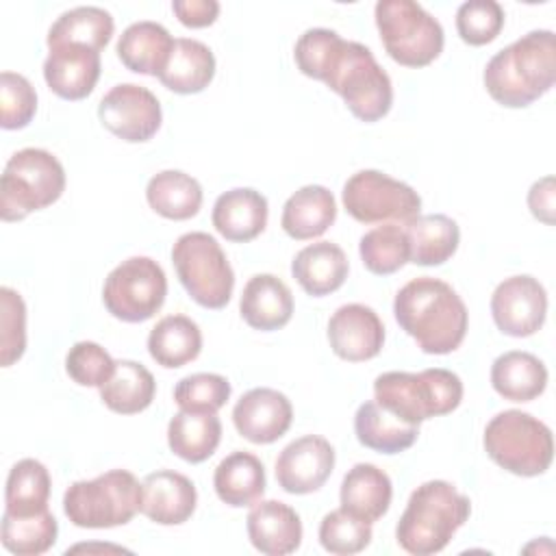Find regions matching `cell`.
I'll use <instances>...</instances> for the list:
<instances>
[{
    "label": "cell",
    "mask_w": 556,
    "mask_h": 556,
    "mask_svg": "<svg viewBox=\"0 0 556 556\" xmlns=\"http://www.w3.org/2000/svg\"><path fill=\"white\" fill-rule=\"evenodd\" d=\"M387 54L404 67H426L445 43L443 26L415 0H380L374 9Z\"/></svg>",
    "instance_id": "obj_9"
},
{
    "label": "cell",
    "mask_w": 556,
    "mask_h": 556,
    "mask_svg": "<svg viewBox=\"0 0 556 556\" xmlns=\"http://www.w3.org/2000/svg\"><path fill=\"white\" fill-rule=\"evenodd\" d=\"M50 473L37 458L17 460L7 478L4 489V513L11 515H35L48 510L50 500Z\"/></svg>",
    "instance_id": "obj_37"
},
{
    "label": "cell",
    "mask_w": 556,
    "mask_h": 556,
    "mask_svg": "<svg viewBox=\"0 0 556 556\" xmlns=\"http://www.w3.org/2000/svg\"><path fill=\"white\" fill-rule=\"evenodd\" d=\"M393 497V484L387 471L371 463H356L341 482V508L363 521H378L387 515Z\"/></svg>",
    "instance_id": "obj_24"
},
{
    "label": "cell",
    "mask_w": 556,
    "mask_h": 556,
    "mask_svg": "<svg viewBox=\"0 0 556 556\" xmlns=\"http://www.w3.org/2000/svg\"><path fill=\"white\" fill-rule=\"evenodd\" d=\"M489 96L508 109H523L545 96L556 80V37L530 30L495 52L482 74Z\"/></svg>",
    "instance_id": "obj_2"
},
{
    "label": "cell",
    "mask_w": 556,
    "mask_h": 556,
    "mask_svg": "<svg viewBox=\"0 0 556 556\" xmlns=\"http://www.w3.org/2000/svg\"><path fill=\"white\" fill-rule=\"evenodd\" d=\"M176 276L189 298L204 308H224L235 289V271L226 252L208 232H185L172 248Z\"/></svg>",
    "instance_id": "obj_10"
},
{
    "label": "cell",
    "mask_w": 556,
    "mask_h": 556,
    "mask_svg": "<svg viewBox=\"0 0 556 556\" xmlns=\"http://www.w3.org/2000/svg\"><path fill=\"white\" fill-rule=\"evenodd\" d=\"M37 113V93L30 80L17 72L0 74V126L20 130L33 122Z\"/></svg>",
    "instance_id": "obj_43"
},
{
    "label": "cell",
    "mask_w": 556,
    "mask_h": 556,
    "mask_svg": "<svg viewBox=\"0 0 556 556\" xmlns=\"http://www.w3.org/2000/svg\"><path fill=\"white\" fill-rule=\"evenodd\" d=\"M172 11L178 22L189 28L211 26L219 15V2L215 0H174Z\"/></svg>",
    "instance_id": "obj_47"
},
{
    "label": "cell",
    "mask_w": 556,
    "mask_h": 556,
    "mask_svg": "<svg viewBox=\"0 0 556 556\" xmlns=\"http://www.w3.org/2000/svg\"><path fill=\"white\" fill-rule=\"evenodd\" d=\"M222 441V421L215 413L180 410L167 424L169 450L187 463H204Z\"/></svg>",
    "instance_id": "obj_34"
},
{
    "label": "cell",
    "mask_w": 556,
    "mask_h": 556,
    "mask_svg": "<svg viewBox=\"0 0 556 556\" xmlns=\"http://www.w3.org/2000/svg\"><path fill=\"white\" fill-rule=\"evenodd\" d=\"M230 382L219 374H191L174 387V402L180 410L217 413L230 397Z\"/></svg>",
    "instance_id": "obj_41"
},
{
    "label": "cell",
    "mask_w": 556,
    "mask_h": 556,
    "mask_svg": "<svg viewBox=\"0 0 556 556\" xmlns=\"http://www.w3.org/2000/svg\"><path fill=\"white\" fill-rule=\"evenodd\" d=\"M113 15L100 7H76L61 13L48 30V48L61 43H78L93 50H102L113 35Z\"/></svg>",
    "instance_id": "obj_36"
},
{
    "label": "cell",
    "mask_w": 556,
    "mask_h": 556,
    "mask_svg": "<svg viewBox=\"0 0 556 556\" xmlns=\"http://www.w3.org/2000/svg\"><path fill=\"white\" fill-rule=\"evenodd\" d=\"M491 384L508 402H532L547 387V367L530 352L510 350L493 361Z\"/></svg>",
    "instance_id": "obj_27"
},
{
    "label": "cell",
    "mask_w": 556,
    "mask_h": 556,
    "mask_svg": "<svg viewBox=\"0 0 556 556\" xmlns=\"http://www.w3.org/2000/svg\"><path fill=\"white\" fill-rule=\"evenodd\" d=\"M337 219V202L324 185H306L291 193L282 206L280 226L295 239L306 241L321 237Z\"/></svg>",
    "instance_id": "obj_25"
},
{
    "label": "cell",
    "mask_w": 556,
    "mask_h": 556,
    "mask_svg": "<svg viewBox=\"0 0 556 556\" xmlns=\"http://www.w3.org/2000/svg\"><path fill=\"white\" fill-rule=\"evenodd\" d=\"M504 9L495 0H469L456 11V30L469 46L491 43L504 28Z\"/></svg>",
    "instance_id": "obj_42"
},
{
    "label": "cell",
    "mask_w": 556,
    "mask_h": 556,
    "mask_svg": "<svg viewBox=\"0 0 556 556\" xmlns=\"http://www.w3.org/2000/svg\"><path fill=\"white\" fill-rule=\"evenodd\" d=\"M374 400L410 426L447 415L463 402L460 378L443 367L410 371H384L374 380Z\"/></svg>",
    "instance_id": "obj_4"
},
{
    "label": "cell",
    "mask_w": 556,
    "mask_h": 556,
    "mask_svg": "<svg viewBox=\"0 0 556 556\" xmlns=\"http://www.w3.org/2000/svg\"><path fill=\"white\" fill-rule=\"evenodd\" d=\"M528 206L539 222L547 226L554 224V178L552 176H545L530 187Z\"/></svg>",
    "instance_id": "obj_48"
},
{
    "label": "cell",
    "mask_w": 556,
    "mask_h": 556,
    "mask_svg": "<svg viewBox=\"0 0 556 556\" xmlns=\"http://www.w3.org/2000/svg\"><path fill=\"white\" fill-rule=\"evenodd\" d=\"M406 237L410 245V263L432 267L443 265L454 256L460 241L458 224L443 215L430 213L419 215L406 226Z\"/></svg>",
    "instance_id": "obj_35"
},
{
    "label": "cell",
    "mask_w": 556,
    "mask_h": 556,
    "mask_svg": "<svg viewBox=\"0 0 556 556\" xmlns=\"http://www.w3.org/2000/svg\"><path fill=\"white\" fill-rule=\"evenodd\" d=\"M67 376L80 387H102L115 371V361L96 341H78L65 356Z\"/></svg>",
    "instance_id": "obj_45"
},
{
    "label": "cell",
    "mask_w": 556,
    "mask_h": 556,
    "mask_svg": "<svg viewBox=\"0 0 556 556\" xmlns=\"http://www.w3.org/2000/svg\"><path fill=\"white\" fill-rule=\"evenodd\" d=\"M59 534V523L50 510L35 515L2 513V545L15 556L46 554Z\"/></svg>",
    "instance_id": "obj_39"
},
{
    "label": "cell",
    "mask_w": 556,
    "mask_h": 556,
    "mask_svg": "<svg viewBox=\"0 0 556 556\" xmlns=\"http://www.w3.org/2000/svg\"><path fill=\"white\" fill-rule=\"evenodd\" d=\"M98 117L115 137L128 143H143L161 128L163 111L159 98L148 87L119 83L102 96Z\"/></svg>",
    "instance_id": "obj_13"
},
{
    "label": "cell",
    "mask_w": 556,
    "mask_h": 556,
    "mask_svg": "<svg viewBox=\"0 0 556 556\" xmlns=\"http://www.w3.org/2000/svg\"><path fill=\"white\" fill-rule=\"evenodd\" d=\"M482 443L495 465L523 478L545 473L554 458L552 430L517 408L497 413L486 424Z\"/></svg>",
    "instance_id": "obj_8"
},
{
    "label": "cell",
    "mask_w": 556,
    "mask_h": 556,
    "mask_svg": "<svg viewBox=\"0 0 556 556\" xmlns=\"http://www.w3.org/2000/svg\"><path fill=\"white\" fill-rule=\"evenodd\" d=\"M26 350V304L22 295L11 289H0V363L11 367Z\"/></svg>",
    "instance_id": "obj_44"
},
{
    "label": "cell",
    "mask_w": 556,
    "mask_h": 556,
    "mask_svg": "<svg viewBox=\"0 0 556 556\" xmlns=\"http://www.w3.org/2000/svg\"><path fill=\"white\" fill-rule=\"evenodd\" d=\"M215 76V56L211 48L198 39L178 37L165 70L159 74L163 87L174 93H200Z\"/></svg>",
    "instance_id": "obj_29"
},
{
    "label": "cell",
    "mask_w": 556,
    "mask_h": 556,
    "mask_svg": "<svg viewBox=\"0 0 556 556\" xmlns=\"http://www.w3.org/2000/svg\"><path fill=\"white\" fill-rule=\"evenodd\" d=\"M343 37L330 28H308L300 35L293 48V59L298 70L315 80H324L330 59L341 46Z\"/></svg>",
    "instance_id": "obj_46"
},
{
    "label": "cell",
    "mask_w": 556,
    "mask_h": 556,
    "mask_svg": "<svg viewBox=\"0 0 556 556\" xmlns=\"http://www.w3.org/2000/svg\"><path fill=\"white\" fill-rule=\"evenodd\" d=\"M354 432L358 443L374 452L400 454L417 441L419 426L402 421L376 400H369L363 402L354 415Z\"/></svg>",
    "instance_id": "obj_30"
},
{
    "label": "cell",
    "mask_w": 556,
    "mask_h": 556,
    "mask_svg": "<svg viewBox=\"0 0 556 556\" xmlns=\"http://www.w3.org/2000/svg\"><path fill=\"white\" fill-rule=\"evenodd\" d=\"M65 191L61 161L43 148L17 150L0 178V217L20 222L33 211L54 204Z\"/></svg>",
    "instance_id": "obj_6"
},
{
    "label": "cell",
    "mask_w": 556,
    "mask_h": 556,
    "mask_svg": "<svg viewBox=\"0 0 556 556\" xmlns=\"http://www.w3.org/2000/svg\"><path fill=\"white\" fill-rule=\"evenodd\" d=\"M471 515L467 495L447 480L419 484L395 526L397 545L413 556H432L445 549L456 530Z\"/></svg>",
    "instance_id": "obj_3"
},
{
    "label": "cell",
    "mask_w": 556,
    "mask_h": 556,
    "mask_svg": "<svg viewBox=\"0 0 556 556\" xmlns=\"http://www.w3.org/2000/svg\"><path fill=\"white\" fill-rule=\"evenodd\" d=\"M198 504L193 482L174 469H159L141 482V513L159 526L185 523Z\"/></svg>",
    "instance_id": "obj_19"
},
{
    "label": "cell",
    "mask_w": 556,
    "mask_h": 556,
    "mask_svg": "<svg viewBox=\"0 0 556 556\" xmlns=\"http://www.w3.org/2000/svg\"><path fill=\"white\" fill-rule=\"evenodd\" d=\"M156 393L154 376L137 361H115L113 376L100 387L102 404L119 415H137L146 410Z\"/></svg>",
    "instance_id": "obj_33"
},
{
    "label": "cell",
    "mask_w": 556,
    "mask_h": 556,
    "mask_svg": "<svg viewBox=\"0 0 556 556\" xmlns=\"http://www.w3.org/2000/svg\"><path fill=\"white\" fill-rule=\"evenodd\" d=\"M267 215V198L261 191L250 187H235L215 200L211 222L224 239L232 243H245L265 230Z\"/></svg>",
    "instance_id": "obj_21"
},
{
    "label": "cell",
    "mask_w": 556,
    "mask_h": 556,
    "mask_svg": "<svg viewBox=\"0 0 556 556\" xmlns=\"http://www.w3.org/2000/svg\"><path fill=\"white\" fill-rule=\"evenodd\" d=\"M63 513L78 528H115L141 513V484L128 469L78 480L63 495Z\"/></svg>",
    "instance_id": "obj_7"
},
{
    "label": "cell",
    "mask_w": 556,
    "mask_h": 556,
    "mask_svg": "<svg viewBox=\"0 0 556 556\" xmlns=\"http://www.w3.org/2000/svg\"><path fill=\"white\" fill-rule=\"evenodd\" d=\"M321 83L339 93L350 113L361 122H378L391 111V78L378 65L374 52L358 41L343 39Z\"/></svg>",
    "instance_id": "obj_5"
},
{
    "label": "cell",
    "mask_w": 556,
    "mask_h": 556,
    "mask_svg": "<svg viewBox=\"0 0 556 556\" xmlns=\"http://www.w3.org/2000/svg\"><path fill=\"white\" fill-rule=\"evenodd\" d=\"M328 341L332 352L343 361H369L382 350L384 326L371 306L358 302L343 304L328 321Z\"/></svg>",
    "instance_id": "obj_17"
},
{
    "label": "cell",
    "mask_w": 556,
    "mask_h": 556,
    "mask_svg": "<svg viewBox=\"0 0 556 556\" xmlns=\"http://www.w3.org/2000/svg\"><path fill=\"white\" fill-rule=\"evenodd\" d=\"M393 315L400 328L413 337L426 354H450L460 348L469 313L452 285L419 276L408 280L393 300Z\"/></svg>",
    "instance_id": "obj_1"
},
{
    "label": "cell",
    "mask_w": 556,
    "mask_h": 556,
    "mask_svg": "<svg viewBox=\"0 0 556 556\" xmlns=\"http://www.w3.org/2000/svg\"><path fill=\"white\" fill-rule=\"evenodd\" d=\"M202 198L204 195L200 182L180 169H163L154 174L146 187V200L150 208L174 222L191 219L198 215Z\"/></svg>",
    "instance_id": "obj_32"
},
{
    "label": "cell",
    "mask_w": 556,
    "mask_h": 556,
    "mask_svg": "<svg viewBox=\"0 0 556 556\" xmlns=\"http://www.w3.org/2000/svg\"><path fill=\"white\" fill-rule=\"evenodd\" d=\"M245 530L250 543L267 556L293 554L302 543L300 515L285 502L263 500L252 504Z\"/></svg>",
    "instance_id": "obj_20"
},
{
    "label": "cell",
    "mask_w": 556,
    "mask_h": 556,
    "mask_svg": "<svg viewBox=\"0 0 556 556\" xmlns=\"http://www.w3.org/2000/svg\"><path fill=\"white\" fill-rule=\"evenodd\" d=\"M491 315L495 326L508 337H530L547 315L545 287L528 274L504 278L491 295Z\"/></svg>",
    "instance_id": "obj_14"
},
{
    "label": "cell",
    "mask_w": 556,
    "mask_h": 556,
    "mask_svg": "<svg viewBox=\"0 0 556 556\" xmlns=\"http://www.w3.org/2000/svg\"><path fill=\"white\" fill-rule=\"evenodd\" d=\"M265 467L263 463L243 450H237L219 460L213 473V486L217 497L232 506L243 508L256 504L265 493Z\"/></svg>",
    "instance_id": "obj_28"
},
{
    "label": "cell",
    "mask_w": 556,
    "mask_h": 556,
    "mask_svg": "<svg viewBox=\"0 0 556 556\" xmlns=\"http://www.w3.org/2000/svg\"><path fill=\"white\" fill-rule=\"evenodd\" d=\"M293 421V406L289 397L269 387H256L245 391L235 408L232 424L237 432L256 445L278 441Z\"/></svg>",
    "instance_id": "obj_16"
},
{
    "label": "cell",
    "mask_w": 556,
    "mask_h": 556,
    "mask_svg": "<svg viewBox=\"0 0 556 556\" xmlns=\"http://www.w3.org/2000/svg\"><path fill=\"white\" fill-rule=\"evenodd\" d=\"M148 352L165 369L182 367L202 352L200 326L187 315H167L150 330Z\"/></svg>",
    "instance_id": "obj_31"
},
{
    "label": "cell",
    "mask_w": 556,
    "mask_h": 556,
    "mask_svg": "<svg viewBox=\"0 0 556 556\" xmlns=\"http://www.w3.org/2000/svg\"><path fill=\"white\" fill-rule=\"evenodd\" d=\"M174 37L169 30L152 20L130 24L117 39L115 52L119 61L135 74L156 76L165 70L174 50Z\"/></svg>",
    "instance_id": "obj_23"
},
{
    "label": "cell",
    "mask_w": 556,
    "mask_h": 556,
    "mask_svg": "<svg viewBox=\"0 0 556 556\" xmlns=\"http://www.w3.org/2000/svg\"><path fill=\"white\" fill-rule=\"evenodd\" d=\"M363 265L376 276H389L410 261L406 226L380 224L367 230L358 243Z\"/></svg>",
    "instance_id": "obj_38"
},
{
    "label": "cell",
    "mask_w": 556,
    "mask_h": 556,
    "mask_svg": "<svg viewBox=\"0 0 556 556\" xmlns=\"http://www.w3.org/2000/svg\"><path fill=\"white\" fill-rule=\"evenodd\" d=\"M348 256L330 241H317L302 248L291 261V274L298 285L313 298L337 291L348 278Z\"/></svg>",
    "instance_id": "obj_26"
},
{
    "label": "cell",
    "mask_w": 556,
    "mask_h": 556,
    "mask_svg": "<svg viewBox=\"0 0 556 556\" xmlns=\"http://www.w3.org/2000/svg\"><path fill=\"white\" fill-rule=\"evenodd\" d=\"M167 295L163 267L150 256H130L113 267L102 287L106 311L126 324H141L154 317Z\"/></svg>",
    "instance_id": "obj_12"
},
{
    "label": "cell",
    "mask_w": 556,
    "mask_h": 556,
    "mask_svg": "<svg viewBox=\"0 0 556 556\" xmlns=\"http://www.w3.org/2000/svg\"><path fill=\"white\" fill-rule=\"evenodd\" d=\"M43 78L52 93L63 100L87 98L100 78V52L78 43L48 48Z\"/></svg>",
    "instance_id": "obj_18"
},
{
    "label": "cell",
    "mask_w": 556,
    "mask_h": 556,
    "mask_svg": "<svg viewBox=\"0 0 556 556\" xmlns=\"http://www.w3.org/2000/svg\"><path fill=\"white\" fill-rule=\"evenodd\" d=\"M239 313L254 330H278L287 326L293 315L291 289L274 274H256L243 287Z\"/></svg>",
    "instance_id": "obj_22"
},
{
    "label": "cell",
    "mask_w": 556,
    "mask_h": 556,
    "mask_svg": "<svg viewBox=\"0 0 556 556\" xmlns=\"http://www.w3.org/2000/svg\"><path fill=\"white\" fill-rule=\"evenodd\" d=\"M343 206L361 224H400L408 226L421 213L419 193L378 169L352 174L341 191Z\"/></svg>",
    "instance_id": "obj_11"
},
{
    "label": "cell",
    "mask_w": 556,
    "mask_h": 556,
    "mask_svg": "<svg viewBox=\"0 0 556 556\" xmlns=\"http://www.w3.org/2000/svg\"><path fill=\"white\" fill-rule=\"evenodd\" d=\"M334 469V447L319 434L291 441L276 458L278 486L293 495H306L326 484Z\"/></svg>",
    "instance_id": "obj_15"
},
{
    "label": "cell",
    "mask_w": 556,
    "mask_h": 556,
    "mask_svg": "<svg viewBox=\"0 0 556 556\" xmlns=\"http://www.w3.org/2000/svg\"><path fill=\"white\" fill-rule=\"evenodd\" d=\"M371 523L350 515L343 508L330 510L319 523V543L326 552L350 556L363 552L371 543Z\"/></svg>",
    "instance_id": "obj_40"
}]
</instances>
